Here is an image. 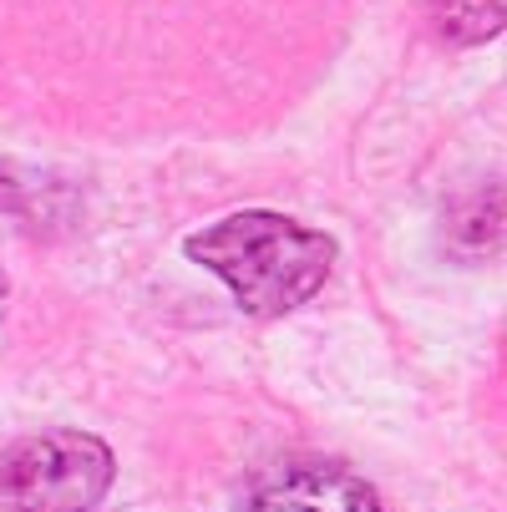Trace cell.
Returning <instances> with one entry per match:
<instances>
[{"label":"cell","mask_w":507,"mask_h":512,"mask_svg":"<svg viewBox=\"0 0 507 512\" xmlns=\"http://www.w3.org/2000/svg\"><path fill=\"white\" fill-rule=\"evenodd\" d=\"M507 0H437V26L447 31V41L472 46L502 31Z\"/></svg>","instance_id":"obj_4"},{"label":"cell","mask_w":507,"mask_h":512,"mask_svg":"<svg viewBox=\"0 0 507 512\" xmlns=\"http://www.w3.org/2000/svg\"><path fill=\"white\" fill-rule=\"evenodd\" d=\"M112 452L87 431H46L0 452V507L92 512L112 487Z\"/></svg>","instance_id":"obj_2"},{"label":"cell","mask_w":507,"mask_h":512,"mask_svg":"<svg viewBox=\"0 0 507 512\" xmlns=\"http://www.w3.org/2000/svg\"><path fill=\"white\" fill-rule=\"evenodd\" d=\"M249 512H381L376 492L340 467H295L269 482Z\"/></svg>","instance_id":"obj_3"},{"label":"cell","mask_w":507,"mask_h":512,"mask_svg":"<svg viewBox=\"0 0 507 512\" xmlns=\"http://www.w3.org/2000/svg\"><path fill=\"white\" fill-rule=\"evenodd\" d=\"M0 315H6V274H0Z\"/></svg>","instance_id":"obj_5"},{"label":"cell","mask_w":507,"mask_h":512,"mask_svg":"<svg viewBox=\"0 0 507 512\" xmlns=\"http://www.w3.org/2000/svg\"><path fill=\"white\" fill-rule=\"evenodd\" d=\"M183 249L193 264L219 274L234 289L239 310L254 320H274L305 305L335 264V244L325 234L264 208L224 218V224L193 234Z\"/></svg>","instance_id":"obj_1"}]
</instances>
